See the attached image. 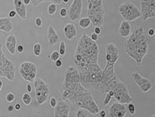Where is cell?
Masks as SVG:
<instances>
[{
    "mask_svg": "<svg viewBox=\"0 0 155 117\" xmlns=\"http://www.w3.org/2000/svg\"><path fill=\"white\" fill-rule=\"evenodd\" d=\"M78 21H79V22H78L79 26L84 29H86L88 28L92 23L90 18L88 16L81 18L79 19V20Z\"/></svg>",
    "mask_w": 155,
    "mask_h": 117,
    "instance_id": "cell-24",
    "label": "cell"
},
{
    "mask_svg": "<svg viewBox=\"0 0 155 117\" xmlns=\"http://www.w3.org/2000/svg\"><path fill=\"white\" fill-rule=\"evenodd\" d=\"M55 67L57 68L61 67L62 66V59L61 58H59L58 60H57L55 62Z\"/></svg>",
    "mask_w": 155,
    "mask_h": 117,
    "instance_id": "cell-39",
    "label": "cell"
},
{
    "mask_svg": "<svg viewBox=\"0 0 155 117\" xmlns=\"http://www.w3.org/2000/svg\"></svg>",
    "mask_w": 155,
    "mask_h": 117,
    "instance_id": "cell-53",
    "label": "cell"
},
{
    "mask_svg": "<svg viewBox=\"0 0 155 117\" xmlns=\"http://www.w3.org/2000/svg\"><path fill=\"white\" fill-rule=\"evenodd\" d=\"M99 47L84 32L78 40L73 62L81 74V81L86 83L91 75L102 71L99 64Z\"/></svg>",
    "mask_w": 155,
    "mask_h": 117,
    "instance_id": "cell-1",
    "label": "cell"
},
{
    "mask_svg": "<svg viewBox=\"0 0 155 117\" xmlns=\"http://www.w3.org/2000/svg\"><path fill=\"white\" fill-rule=\"evenodd\" d=\"M15 63L4 53L0 55V77L5 78L12 82L15 80Z\"/></svg>",
    "mask_w": 155,
    "mask_h": 117,
    "instance_id": "cell-9",
    "label": "cell"
},
{
    "mask_svg": "<svg viewBox=\"0 0 155 117\" xmlns=\"http://www.w3.org/2000/svg\"><path fill=\"white\" fill-rule=\"evenodd\" d=\"M124 47L127 55L134 60L137 66H140L149 49L147 35L142 26L133 30L125 41Z\"/></svg>",
    "mask_w": 155,
    "mask_h": 117,
    "instance_id": "cell-2",
    "label": "cell"
},
{
    "mask_svg": "<svg viewBox=\"0 0 155 117\" xmlns=\"http://www.w3.org/2000/svg\"><path fill=\"white\" fill-rule=\"evenodd\" d=\"M62 1L65 4H68L69 2V0H62Z\"/></svg>",
    "mask_w": 155,
    "mask_h": 117,
    "instance_id": "cell-51",
    "label": "cell"
},
{
    "mask_svg": "<svg viewBox=\"0 0 155 117\" xmlns=\"http://www.w3.org/2000/svg\"><path fill=\"white\" fill-rule=\"evenodd\" d=\"M23 2L25 5H29L31 2V0H23Z\"/></svg>",
    "mask_w": 155,
    "mask_h": 117,
    "instance_id": "cell-48",
    "label": "cell"
},
{
    "mask_svg": "<svg viewBox=\"0 0 155 117\" xmlns=\"http://www.w3.org/2000/svg\"><path fill=\"white\" fill-rule=\"evenodd\" d=\"M60 15L61 18H66L68 16V11L66 8H62L60 11Z\"/></svg>",
    "mask_w": 155,
    "mask_h": 117,
    "instance_id": "cell-36",
    "label": "cell"
},
{
    "mask_svg": "<svg viewBox=\"0 0 155 117\" xmlns=\"http://www.w3.org/2000/svg\"><path fill=\"white\" fill-rule=\"evenodd\" d=\"M67 100L79 108L85 109L92 115H96L99 112V106L94 101L90 90L87 88L71 94Z\"/></svg>",
    "mask_w": 155,
    "mask_h": 117,
    "instance_id": "cell-4",
    "label": "cell"
},
{
    "mask_svg": "<svg viewBox=\"0 0 155 117\" xmlns=\"http://www.w3.org/2000/svg\"><path fill=\"white\" fill-rule=\"evenodd\" d=\"M86 89L81 84V74L77 68L74 66H68L64 72L62 98L67 100L71 94Z\"/></svg>",
    "mask_w": 155,
    "mask_h": 117,
    "instance_id": "cell-3",
    "label": "cell"
},
{
    "mask_svg": "<svg viewBox=\"0 0 155 117\" xmlns=\"http://www.w3.org/2000/svg\"><path fill=\"white\" fill-rule=\"evenodd\" d=\"M22 100L23 104L26 106H29L31 104L32 98L29 94L24 93L22 95Z\"/></svg>",
    "mask_w": 155,
    "mask_h": 117,
    "instance_id": "cell-27",
    "label": "cell"
},
{
    "mask_svg": "<svg viewBox=\"0 0 155 117\" xmlns=\"http://www.w3.org/2000/svg\"><path fill=\"white\" fill-rule=\"evenodd\" d=\"M109 91L113 92V97L120 103L128 104L133 101L127 86L116 75L110 82L108 92Z\"/></svg>",
    "mask_w": 155,
    "mask_h": 117,
    "instance_id": "cell-5",
    "label": "cell"
},
{
    "mask_svg": "<svg viewBox=\"0 0 155 117\" xmlns=\"http://www.w3.org/2000/svg\"><path fill=\"white\" fill-rule=\"evenodd\" d=\"M106 63L116 64L119 59V50L118 47L113 43L106 45Z\"/></svg>",
    "mask_w": 155,
    "mask_h": 117,
    "instance_id": "cell-15",
    "label": "cell"
},
{
    "mask_svg": "<svg viewBox=\"0 0 155 117\" xmlns=\"http://www.w3.org/2000/svg\"><path fill=\"white\" fill-rule=\"evenodd\" d=\"M118 12L120 15L128 22H133L142 16V14L138 7L130 1H125L118 7Z\"/></svg>",
    "mask_w": 155,
    "mask_h": 117,
    "instance_id": "cell-7",
    "label": "cell"
},
{
    "mask_svg": "<svg viewBox=\"0 0 155 117\" xmlns=\"http://www.w3.org/2000/svg\"><path fill=\"white\" fill-rule=\"evenodd\" d=\"M99 116L101 117H106V112L104 109H102L99 111Z\"/></svg>",
    "mask_w": 155,
    "mask_h": 117,
    "instance_id": "cell-44",
    "label": "cell"
},
{
    "mask_svg": "<svg viewBox=\"0 0 155 117\" xmlns=\"http://www.w3.org/2000/svg\"><path fill=\"white\" fill-rule=\"evenodd\" d=\"M70 108L65 100L59 98L57 105L54 108L55 117H68L70 116Z\"/></svg>",
    "mask_w": 155,
    "mask_h": 117,
    "instance_id": "cell-17",
    "label": "cell"
},
{
    "mask_svg": "<svg viewBox=\"0 0 155 117\" xmlns=\"http://www.w3.org/2000/svg\"><path fill=\"white\" fill-rule=\"evenodd\" d=\"M7 109H8V112H12L15 110V108H14V106L13 105H9Z\"/></svg>",
    "mask_w": 155,
    "mask_h": 117,
    "instance_id": "cell-45",
    "label": "cell"
},
{
    "mask_svg": "<svg viewBox=\"0 0 155 117\" xmlns=\"http://www.w3.org/2000/svg\"><path fill=\"white\" fill-rule=\"evenodd\" d=\"M140 7L143 21L155 19V0H140Z\"/></svg>",
    "mask_w": 155,
    "mask_h": 117,
    "instance_id": "cell-12",
    "label": "cell"
},
{
    "mask_svg": "<svg viewBox=\"0 0 155 117\" xmlns=\"http://www.w3.org/2000/svg\"><path fill=\"white\" fill-rule=\"evenodd\" d=\"M76 117H86V114L85 112V109L84 108H79L77 111L76 114Z\"/></svg>",
    "mask_w": 155,
    "mask_h": 117,
    "instance_id": "cell-34",
    "label": "cell"
},
{
    "mask_svg": "<svg viewBox=\"0 0 155 117\" xmlns=\"http://www.w3.org/2000/svg\"><path fill=\"white\" fill-rule=\"evenodd\" d=\"M17 15V13L15 11V10H11L9 13H8V16L10 18H15Z\"/></svg>",
    "mask_w": 155,
    "mask_h": 117,
    "instance_id": "cell-40",
    "label": "cell"
},
{
    "mask_svg": "<svg viewBox=\"0 0 155 117\" xmlns=\"http://www.w3.org/2000/svg\"><path fill=\"white\" fill-rule=\"evenodd\" d=\"M57 102H58V100L56 99V98H55L54 97H51L50 100V105L51 108L54 109L57 105Z\"/></svg>",
    "mask_w": 155,
    "mask_h": 117,
    "instance_id": "cell-35",
    "label": "cell"
},
{
    "mask_svg": "<svg viewBox=\"0 0 155 117\" xmlns=\"http://www.w3.org/2000/svg\"><path fill=\"white\" fill-rule=\"evenodd\" d=\"M31 3L34 7H38L41 4L45 2H50L55 3L57 5H61L62 3V0H31Z\"/></svg>",
    "mask_w": 155,
    "mask_h": 117,
    "instance_id": "cell-25",
    "label": "cell"
},
{
    "mask_svg": "<svg viewBox=\"0 0 155 117\" xmlns=\"http://www.w3.org/2000/svg\"><path fill=\"white\" fill-rule=\"evenodd\" d=\"M5 47L12 56L15 55L17 46V39L14 33H10L5 40Z\"/></svg>",
    "mask_w": 155,
    "mask_h": 117,
    "instance_id": "cell-20",
    "label": "cell"
},
{
    "mask_svg": "<svg viewBox=\"0 0 155 117\" xmlns=\"http://www.w3.org/2000/svg\"><path fill=\"white\" fill-rule=\"evenodd\" d=\"M5 100L7 102L11 103L15 100V95L14 94L9 93L5 95Z\"/></svg>",
    "mask_w": 155,
    "mask_h": 117,
    "instance_id": "cell-31",
    "label": "cell"
},
{
    "mask_svg": "<svg viewBox=\"0 0 155 117\" xmlns=\"http://www.w3.org/2000/svg\"><path fill=\"white\" fill-rule=\"evenodd\" d=\"M82 0H73L68 10V19L74 22L78 21L82 14Z\"/></svg>",
    "mask_w": 155,
    "mask_h": 117,
    "instance_id": "cell-13",
    "label": "cell"
},
{
    "mask_svg": "<svg viewBox=\"0 0 155 117\" xmlns=\"http://www.w3.org/2000/svg\"><path fill=\"white\" fill-rule=\"evenodd\" d=\"M59 53L61 56H65L66 54V45L65 42L62 41L60 42L59 47Z\"/></svg>",
    "mask_w": 155,
    "mask_h": 117,
    "instance_id": "cell-29",
    "label": "cell"
},
{
    "mask_svg": "<svg viewBox=\"0 0 155 117\" xmlns=\"http://www.w3.org/2000/svg\"><path fill=\"white\" fill-rule=\"evenodd\" d=\"M33 83L38 103L39 105L45 104L47 101L50 93V86L40 77L36 78Z\"/></svg>",
    "mask_w": 155,
    "mask_h": 117,
    "instance_id": "cell-10",
    "label": "cell"
},
{
    "mask_svg": "<svg viewBox=\"0 0 155 117\" xmlns=\"http://www.w3.org/2000/svg\"><path fill=\"white\" fill-rule=\"evenodd\" d=\"M13 6L18 16L25 20L27 18V8L23 3V0H14Z\"/></svg>",
    "mask_w": 155,
    "mask_h": 117,
    "instance_id": "cell-19",
    "label": "cell"
},
{
    "mask_svg": "<svg viewBox=\"0 0 155 117\" xmlns=\"http://www.w3.org/2000/svg\"><path fill=\"white\" fill-rule=\"evenodd\" d=\"M60 55L59 52L54 50L51 53V55L50 56V59L51 61L55 62L57 60H58L60 58Z\"/></svg>",
    "mask_w": 155,
    "mask_h": 117,
    "instance_id": "cell-30",
    "label": "cell"
},
{
    "mask_svg": "<svg viewBox=\"0 0 155 117\" xmlns=\"http://www.w3.org/2000/svg\"><path fill=\"white\" fill-rule=\"evenodd\" d=\"M132 32V26L130 22L123 20L120 23L118 34L122 38H128Z\"/></svg>",
    "mask_w": 155,
    "mask_h": 117,
    "instance_id": "cell-22",
    "label": "cell"
},
{
    "mask_svg": "<svg viewBox=\"0 0 155 117\" xmlns=\"http://www.w3.org/2000/svg\"><path fill=\"white\" fill-rule=\"evenodd\" d=\"M115 64L106 63V66L102 71L101 81L95 90L101 94L108 93L109 86L111 80L115 76L114 74Z\"/></svg>",
    "mask_w": 155,
    "mask_h": 117,
    "instance_id": "cell-8",
    "label": "cell"
},
{
    "mask_svg": "<svg viewBox=\"0 0 155 117\" xmlns=\"http://www.w3.org/2000/svg\"><path fill=\"white\" fill-rule=\"evenodd\" d=\"M87 16L94 27H101L104 22L103 0H87Z\"/></svg>",
    "mask_w": 155,
    "mask_h": 117,
    "instance_id": "cell-6",
    "label": "cell"
},
{
    "mask_svg": "<svg viewBox=\"0 0 155 117\" xmlns=\"http://www.w3.org/2000/svg\"><path fill=\"white\" fill-rule=\"evenodd\" d=\"M91 39H92L93 41L94 42H97L98 40L99 39V35L96 34L95 32H93V33H91V36H90Z\"/></svg>",
    "mask_w": 155,
    "mask_h": 117,
    "instance_id": "cell-38",
    "label": "cell"
},
{
    "mask_svg": "<svg viewBox=\"0 0 155 117\" xmlns=\"http://www.w3.org/2000/svg\"><path fill=\"white\" fill-rule=\"evenodd\" d=\"M4 52L2 51V43H0V55L3 54Z\"/></svg>",
    "mask_w": 155,
    "mask_h": 117,
    "instance_id": "cell-49",
    "label": "cell"
},
{
    "mask_svg": "<svg viewBox=\"0 0 155 117\" xmlns=\"http://www.w3.org/2000/svg\"><path fill=\"white\" fill-rule=\"evenodd\" d=\"M2 87H3V82L1 80H0V91H1V90L2 88Z\"/></svg>",
    "mask_w": 155,
    "mask_h": 117,
    "instance_id": "cell-50",
    "label": "cell"
},
{
    "mask_svg": "<svg viewBox=\"0 0 155 117\" xmlns=\"http://www.w3.org/2000/svg\"><path fill=\"white\" fill-rule=\"evenodd\" d=\"M147 34L149 36H153L155 35V29L153 28H150L147 31Z\"/></svg>",
    "mask_w": 155,
    "mask_h": 117,
    "instance_id": "cell-42",
    "label": "cell"
},
{
    "mask_svg": "<svg viewBox=\"0 0 155 117\" xmlns=\"http://www.w3.org/2000/svg\"><path fill=\"white\" fill-rule=\"evenodd\" d=\"M14 108H15V110L19 111L21 108V105L19 103H17L14 105Z\"/></svg>",
    "mask_w": 155,
    "mask_h": 117,
    "instance_id": "cell-46",
    "label": "cell"
},
{
    "mask_svg": "<svg viewBox=\"0 0 155 117\" xmlns=\"http://www.w3.org/2000/svg\"><path fill=\"white\" fill-rule=\"evenodd\" d=\"M35 23L36 26L38 28H40L43 25V21L40 17H37L35 20Z\"/></svg>",
    "mask_w": 155,
    "mask_h": 117,
    "instance_id": "cell-37",
    "label": "cell"
},
{
    "mask_svg": "<svg viewBox=\"0 0 155 117\" xmlns=\"http://www.w3.org/2000/svg\"><path fill=\"white\" fill-rule=\"evenodd\" d=\"M94 32H95L96 34L100 35L101 33V27L99 26H95L94 28Z\"/></svg>",
    "mask_w": 155,
    "mask_h": 117,
    "instance_id": "cell-43",
    "label": "cell"
},
{
    "mask_svg": "<svg viewBox=\"0 0 155 117\" xmlns=\"http://www.w3.org/2000/svg\"><path fill=\"white\" fill-rule=\"evenodd\" d=\"M19 74L25 81L32 83L37 77L38 66L31 62L22 63L19 68Z\"/></svg>",
    "mask_w": 155,
    "mask_h": 117,
    "instance_id": "cell-11",
    "label": "cell"
},
{
    "mask_svg": "<svg viewBox=\"0 0 155 117\" xmlns=\"http://www.w3.org/2000/svg\"><path fill=\"white\" fill-rule=\"evenodd\" d=\"M57 10V4L55 3H50L47 8V12L50 15H54Z\"/></svg>",
    "mask_w": 155,
    "mask_h": 117,
    "instance_id": "cell-28",
    "label": "cell"
},
{
    "mask_svg": "<svg viewBox=\"0 0 155 117\" xmlns=\"http://www.w3.org/2000/svg\"><path fill=\"white\" fill-rule=\"evenodd\" d=\"M154 36H155V35H154Z\"/></svg>",
    "mask_w": 155,
    "mask_h": 117,
    "instance_id": "cell-52",
    "label": "cell"
},
{
    "mask_svg": "<svg viewBox=\"0 0 155 117\" xmlns=\"http://www.w3.org/2000/svg\"><path fill=\"white\" fill-rule=\"evenodd\" d=\"M128 110L130 112V114L131 115H134L136 113V110H135V106L132 102H130L128 104Z\"/></svg>",
    "mask_w": 155,
    "mask_h": 117,
    "instance_id": "cell-32",
    "label": "cell"
},
{
    "mask_svg": "<svg viewBox=\"0 0 155 117\" xmlns=\"http://www.w3.org/2000/svg\"><path fill=\"white\" fill-rule=\"evenodd\" d=\"M14 28V25L10 18L4 17L0 18V31L11 33Z\"/></svg>",
    "mask_w": 155,
    "mask_h": 117,
    "instance_id": "cell-23",
    "label": "cell"
},
{
    "mask_svg": "<svg viewBox=\"0 0 155 117\" xmlns=\"http://www.w3.org/2000/svg\"><path fill=\"white\" fill-rule=\"evenodd\" d=\"M42 47L40 43H36L33 47V53L36 57H39L41 53Z\"/></svg>",
    "mask_w": 155,
    "mask_h": 117,
    "instance_id": "cell-26",
    "label": "cell"
},
{
    "mask_svg": "<svg viewBox=\"0 0 155 117\" xmlns=\"http://www.w3.org/2000/svg\"><path fill=\"white\" fill-rule=\"evenodd\" d=\"M131 77L134 83L139 87L140 90L142 93H147L152 88L153 83L152 81L141 76L139 72L135 71L132 73Z\"/></svg>",
    "mask_w": 155,
    "mask_h": 117,
    "instance_id": "cell-14",
    "label": "cell"
},
{
    "mask_svg": "<svg viewBox=\"0 0 155 117\" xmlns=\"http://www.w3.org/2000/svg\"><path fill=\"white\" fill-rule=\"evenodd\" d=\"M64 35L68 40L75 39L77 36V31L75 25L72 23H66L64 27Z\"/></svg>",
    "mask_w": 155,
    "mask_h": 117,
    "instance_id": "cell-21",
    "label": "cell"
},
{
    "mask_svg": "<svg viewBox=\"0 0 155 117\" xmlns=\"http://www.w3.org/2000/svg\"><path fill=\"white\" fill-rule=\"evenodd\" d=\"M111 98H112V97L110 96L109 93H106L105 98H104V99L103 100V105L104 106H107L109 105L110 102L111 101Z\"/></svg>",
    "mask_w": 155,
    "mask_h": 117,
    "instance_id": "cell-33",
    "label": "cell"
},
{
    "mask_svg": "<svg viewBox=\"0 0 155 117\" xmlns=\"http://www.w3.org/2000/svg\"><path fill=\"white\" fill-rule=\"evenodd\" d=\"M47 39L50 46H54L60 43V36L55 30L54 26L51 25H50L47 29Z\"/></svg>",
    "mask_w": 155,
    "mask_h": 117,
    "instance_id": "cell-18",
    "label": "cell"
},
{
    "mask_svg": "<svg viewBox=\"0 0 155 117\" xmlns=\"http://www.w3.org/2000/svg\"><path fill=\"white\" fill-rule=\"evenodd\" d=\"M16 50H17L18 53H22L24 51V46L22 45H18L16 46Z\"/></svg>",
    "mask_w": 155,
    "mask_h": 117,
    "instance_id": "cell-41",
    "label": "cell"
},
{
    "mask_svg": "<svg viewBox=\"0 0 155 117\" xmlns=\"http://www.w3.org/2000/svg\"><path fill=\"white\" fill-rule=\"evenodd\" d=\"M26 90L28 93H31V90H32V87L29 83H28L26 86Z\"/></svg>",
    "mask_w": 155,
    "mask_h": 117,
    "instance_id": "cell-47",
    "label": "cell"
},
{
    "mask_svg": "<svg viewBox=\"0 0 155 117\" xmlns=\"http://www.w3.org/2000/svg\"><path fill=\"white\" fill-rule=\"evenodd\" d=\"M127 114V108L125 104L114 102L109 107V117H124Z\"/></svg>",
    "mask_w": 155,
    "mask_h": 117,
    "instance_id": "cell-16",
    "label": "cell"
}]
</instances>
